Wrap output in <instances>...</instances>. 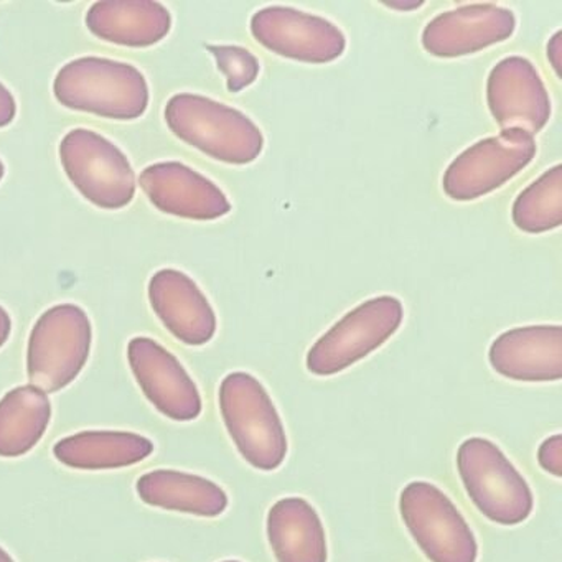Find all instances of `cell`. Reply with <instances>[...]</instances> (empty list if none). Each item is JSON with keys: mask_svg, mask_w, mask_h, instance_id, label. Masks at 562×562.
<instances>
[{"mask_svg": "<svg viewBox=\"0 0 562 562\" xmlns=\"http://www.w3.org/2000/svg\"><path fill=\"white\" fill-rule=\"evenodd\" d=\"M54 93L68 110L108 120H137L149 106L144 75L110 58L83 57L65 65L55 78Z\"/></svg>", "mask_w": 562, "mask_h": 562, "instance_id": "obj_1", "label": "cell"}, {"mask_svg": "<svg viewBox=\"0 0 562 562\" xmlns=\"http://www.w3.org/2000/svg\"><path fill=\"white\" fill-rule=\"evenodd\" d=\"M91 341L93 328L83 308L74 304L48 308L29 338V380L45 394L64 390L87 364Z\"/></svg>", "mask_w": 562, "mask_h": 562, "instance_id": "obj_5", "label": "cell"}, {"mask_svg": "<svg viewBox=\"0 0 562 562\" xmlns=\"http://www.w3.org/2000/svg\"><path fill=\"white\" fill-rule=\"evenodd\" d=\"M127 360L140 390L160 414L179 423L195 420L202 414L195 381L162 345L153 338H133L127 345Z\"/></svg>", "mask_w": 562, "mask_h": 562, "instance_id": "obj_12", "label": "cell"}, {"mask_svg": "<svg viewBox=\"0 0 562 562\" xmlns=\"http://www.w3.org/2000/svg\"><path fill=\"white\" fill-rule=\"evenodd\" d=\"M5 173V167L4 164H2V160H0V180L4 179Z\"/></svg>", "mask_w": 562, "mask_h": 562, "instance_id": "obj_30", "label": "cell"}, {"mask_svg": "<svg viewBox=\"0 0 562 562\" xmlns=\"http://www.w3.org/2000/svg\"><path fill=\"white\" fill-rule=\"evenodd\" d=\"M153 452V440L121 430H85L58 440L54 447L57 460L78 470L124 469L143 462Z\"/></svg>", "mask_w": 562, "mask_h": 562, "instance_id": "obj_20", "label": "cell"}, {"mask_svg": "<svg viewBox=\"0 0 562 562\" xmlns=\"http://www.w3.org/2000/svg\"><path fill=\"white\" fill-rule=\"evenodd\" d=\"M251 34L272 54L302 64H330L347 48V38L334 22L284 5H269L256 12Z\"/></svg>", "mask_w": 562, "mask_h": 562, "instance_id": "obj_10", "label": "cell"}, {"mask_svg": "<svg viewBox=\"0 0 562 562\" xmlns=\"http://www.w3.org/2000/svg\"><path fill=\"white\" fill-rule=\"evenodd\" d=\"M139 186L150 203L167 215L212 222L232 212L223 190L186 164H154L140 172Z\"/></svg>", "mask_w": 562, "mask_h": 562, "instance_id": "obj_14", "label": "cell"}, {"mask_svg": "<svg viewBox=\"0 0 562 562\" xmlns=\"http://www.w3.org/2000/svg\"><path fill=\"white\" fill-rule=\"evenodd\" d=\"M386 8L394 9V11H414V9L423 8L424 2H413V4H403V2H391L384 4Z\"/></svg>", "mask_w": 562, "mask_h": 562, "instance_id": "obj_28", "label": "cell"}, {"mask_svg": "<svg viewBox=\"0 0 562 562\" xmlns=\"http://www.w3.org/2000/svg\"><path fill=\"white\" fill-rule=\"evenodd\" d=\"M400 512L420 551L432 562H475V536L449 496L429 482H411Z\"/></svg>", "mask_w": 562, "mask_h": 562, "instance_id": "obj_8", "label": "cell"}, {"mask_svg": "<svg viewBox=\"0 0 562 562\" xmlns=\"http://www.w3.org/2000/svg\"><path fill=\"white\" fill-rule=\"evenodd\" d=\"M538 462L544 472L562 476V436L555 434L539 446Z\"/></svg>", "mask_w": 562, "mask_h": 562, "instance_id": "obj_24", "label": "cell"}, {"mask_svg": "<svg viewBox=\"0 0 562 562\" xmlns=\"http://www.w3.org/2000/svg\"><path fill=\"white\" fill-rule=\"evenodd\" d=\"M52 404L35 386H19L0 400V457L14 459L31 452L47 432Z\"/></svg>", "mask_w": 562, "mask_h": 562, "instance_id": "obj_21", "label": "cell"}, {"mask_svg": "<svg viewBox=\"0 0 562 562\" xmlns=\"http://www.w3.org/2000/svg\"><path fill=\"white\" fill-rule=\"evenodd\" d=\"M404 307L393 295H380L348 312L325 331L307 353V370L334 376L386 344L403 324Z\"/></svg>", "mask_w": 562, "mask_h": 562, "instance_id": "obj_6", "label": "cell"}, {"mask_svg": "<svg viewBox=\"0 0 562 562\" xmlns=\"http://www.w3.org/2000/svg\"><path fill=\"white\" fill-rule=\"evenodd\" d=\"M516 31L509 9L496 4H469L442 12L423 32V47L437 58L479 54L508 41Z\"/></svg>", "mask_w": 562, "mask_h": 562, "instance_id": "obj_13", "label": "cell"}, {"mask_svg": "<svg viewBox=\"0 0 562 562\" xmlns=\"http://www.w3.org/2000/svg\"><path fill=\"white\" fill-rule=\"evenodd\" d=\"M536 140L521 131H502L463 150L443 173L442 189L453 202H472L495 192L535 159Z\"/></svg>", "mask_w": 562, "mask_h": 562, "instance_id": "obj_9", "label": "cell"}, {"mask_svg": "<svg viewBox=\"0 0 562 562\" xmlns=\"http://www.w3.org/2000/svg\"><path fill=\"white\" fill-rule=\"evenodd\" d=\"M513 223L531 235L551 232L562 223V167L546 170L513 203Z\"/></svg>", "mask_w": 562, "mask_h": 562, "instance_id": "obj_22", "label": "cell"}, {"mask_svg": "<svg viewBox=\"0 0 562 562\" xmlns=\"http://www.w3.org/2000/svg\"><path fill=\"white\" fill-rule=\"evenodd\" d=\"M12 321L11 315L5 308L0 307V348L4 347L5 341L11 337Z\"/></svg>", "mask_w": 562, "mask_h": 562, "instance_id": "obj_27", "label": "cell"}, {"mask_svg": "<svg viewBox=\"0 0 562 562\" xmlns=\"http://www.w3.org/2000/svg\"><path fill=\"white\" fill-rule=\"evenodd\" d=\"M60 159L75 189L93 205L120 210L136 195V176L120 147L90 130H74L61 139Z\"/></svg>", "mask_w": 562, "mask_h": 562, "instance_id": "obj_7", "label": "cell"}, {"mask_svg": "<svg viewBox=\"0 0 562 562\" xmlns=\"http://www.w3.org/2000/svg\"><path fill=\"white\" fill-rule=\"evenodd\" d=\"M149 301L167 330L182 344L202 347L215 337V311L190 276L160 269L150 279Z\"/></svg>", "mask_w": 562, "mask_h": 562, "instance_id": "obj_16", "label": "cell"}, {"mask_svg": "<svg viewBox=\"0 0 562 562\" xmlns=\"http://www.w3.org/2000/svg\"><path fill=\"white\" fill-rule=\"evenodd\" d=\"M223 562H239V561H223Z\"/></svg>", "mask_w": 562, "mask_h": 562, "instance_id": "obj_31", "label": "cell"}, {"mask_svg": "<svg viewBox=\"0 0 562 562\" xmlns=\"http://www.w3.org/2000/svg\"><path fill=\"white\" fill-rule=\"evenodd\" d=\"M490 113L503 131H521L535 137L551 120L548 90L531 61L503 58L486 81Z\"/></svg>", "mask_w": 562, "mask_h": 562, "instance_id": "obj_11", "label": "cell"}, {"mask_svg": "<svg viewBox=\"0 0 562 562\" xmlns=\"http://www.w3.org/2000/svg\"><path fill=\"white\" fill-rule=\"evenodd\" d=\"M206 48L215 57L218 70L225 74L232 93H239L255 83L261 65L251 52L236 45H209Z\"/></svg>", "mask_w": 562, "mask_h": 562, "instance_id": "obj_23", "label": "cell"}, {"mask_svg": "<svg viewBox=\"0 0 562 562\" xmlns=\"http://www.w3.org/2000/svg\"><path fill=\"white\" fill-rule=\"evenodd\" d=\"M18 114V103L11 91L0 83V127L9 126Z\"/></svg>", "mask_w": 562, "mask_h": 562, "instance_id": "obj_25", "label": "cell"}, {"mask_svg": "<svg viewBox=\"0 0 562 562\" xmlns=\"http://www.w3.org/2000/svg\"><path fill=\"white\" fill-rule=\"evenodd\" d=\"M223 423L243 459L262 472L279 469L288 456L284 424L266 387L252 374L236 371L220 384Z\"/></svg>", "mask_w": 562, "mask_h": 562, "instance_id": "obj_3", "label": "cell"}, {"mask_svg": "<svg viewBox=\"0 0 562 562\" xmlns=\"http://www.w3.org/2000/svg\"><path fill=\"white\" fill-rule=\"evenodd\" d=\"M0 562H15L14 559L11 558V554H9L8 551H4V549L0 548Z\"/></svg>", "mask_w": 562, "mask_h": 562, "instance_id": "obj_29", "label": "cell"}, {"mask_svg": "<svg viewBox=\"0 0 562 562\" xmlns=\"http://www.w3.org/2000/svg\"><path fill=\"white\" fill-rule=\"evenodd\" d=\"M490 364L508 380L549 383L562 378L561 325H531L505 331L488 351Z\"/></svg>", "mask_w": 562, "mask_h": 562, "instance_id": "obj_15", "label": "cell"}, {"mask_svg": "<svg viewBox=\"0 0 562 562\" xmlns=\"http://www.w3.org/2000/svg\"><path fill=\"white\" fill-rule=\"evenodd\" d=\"M268 539L278 562H327V536L307 499H279L268 513Z\"/></svg>", "mask_w": 562, "mask_h": 562, "instance_id": "obj_18", "label": "cell"}, {"mask_svg": "<svg viewBox=\"0 0 562 562\" xmlns=\"http://www.w3.org/2000/svg\"><path fill=\"white\" fill-rule=\"evenodd\" d=\"M561 42L562 32L558 31L552 35L551 41H549L548 44V60L558 77H561Z\"/></svg>", "mask_w": 562, "mask_h": 562, "instance_id": "obj_26", "label": "cell"}, {"mask_svg": "<svg viewBox=\"0 0 562 562\" xmlns=\"http://www.w3.org/2000/svg\"><path fill=\"white\" fill-rule=\"evenodd\" d=\"M166 121L179 139L218 162L248 166L265 149L261 130L245 113L200 94L170 98Z\"/></svg>", "mask_w": 562, "mask_h": 562, "instance_id": "obj_2", "label": "cell"}, {"mask_svg": "<svg viewBox=\"0 0 562 562\" xmlns=\"http://www.w3.org/2000/svg\"><path fill=\"white\" fill-rule=\"evenodd\" d=\"M457 469L467 495L490 521L515 526L531 515V488L492 440H463L457 450Z\"/></svg>", "mask_w": 562, "mask_h": 562, "instance_id": "obj_4", "label": "cell"}, {"mask_svg": "<svg viewBox=\"0 0 562 562\" xmlns=\"http://www.w3.org/2000/svg\"><path fill=\"white\" fill-rule=\"evenodd\" d=\"M137 493L147 505L189 515L215 516L228 508V496L222 486L205 476L179 470H154L137 480Z\"/></svg>", "mask_w": 562, "mask_h": 562, "instance_id": "obj_19", "label": "cell"}, {"mask_svg": "<svg viewBox=\"0 0 562 562\" xmlns=\"http://www.w3.org/2000/svg\"><path fill=\"white\" fill-rule=\"evenodd\" d=\"M87 27L110 44L144 48L169 35L172 18L154 0H101L88 11Z\"/></svg>", "mask_w": 562, "mask_h": 562, "instance_id": "obj_17", "label": "cell"}]
</instances>
